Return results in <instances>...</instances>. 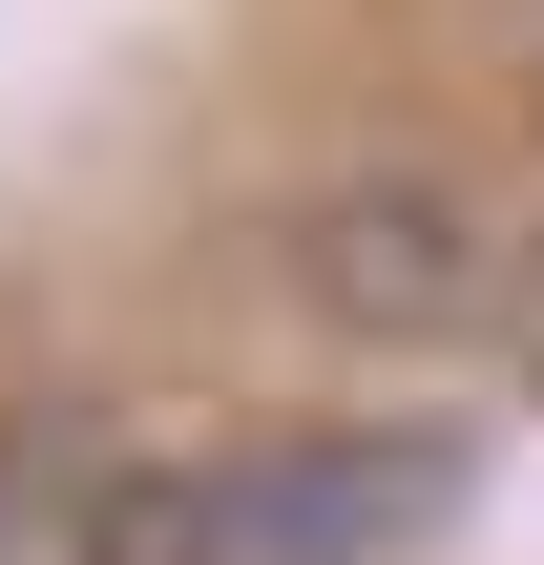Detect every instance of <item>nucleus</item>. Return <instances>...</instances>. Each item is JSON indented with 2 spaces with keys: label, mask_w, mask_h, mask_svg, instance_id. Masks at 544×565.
<instances>
[{
  "label": "nucleus",
  "mask_w": 544,
  "mask_h": 565,
  "mask_svg": "<svg viewBox=\"0 0 544 565\" xmlns=\"http://www.w3.org/2000/svg\"><path fill=\"white\" fill-rule=\"evenodd\" d=\"M461 524V440L440 419H356V440H273V461H126L84 482V565H398Z\"/></svg>",
  "instance_id": "1"
},
{
  "label": "nucleus",
  "mask_w": 544,
  "mask_h": 565,
  "mask_svg": "<svg viewBox=\"0 0 544 565\" xmlns=\"http://www.w3.org/2000/svg\"><path fill=\"white\" fill-rule=\"evenodd\" d=\"M273 252H294V294H314L335 335H377V356H482V335H524V231H503L461 168H335Z\"/></svg>",
  "instance_id": "2"
}]
</instances>
